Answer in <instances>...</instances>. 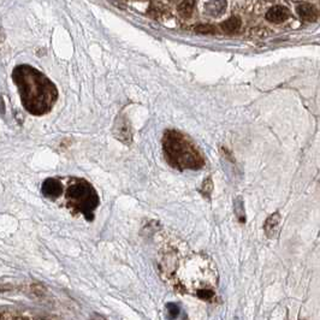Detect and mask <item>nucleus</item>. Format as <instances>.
<instances>
[{"label": "nucleus", "mask_w": 320, "mask_h": 320, "mask_svg": "<svg viewBox=\"0 0 320 320\" xmlns=\"http://www.w3.org/2000/svg\"><path fill=\"white\" fill-rule=\"evenodd\" d=\"M194 32L199 34H215L217 33V28L213 24H210V23H204V24L195 26Z\"/></svg>", "instance_id": "nucleus-14"}, {"label": "nucleus", "mask_w": 320, "mask_h": 320, "mask_svg": "<svg viewBox=\"0 0 320 320\" xmlns=\"http://www.w3.org/2000/svg\"><path fill=\"white\" fill-rule=\"evenodd\" d=\"M296 12H298L300 18H302L303 21L314 22L318 18V10H316L315 6L308 4V3H302V4L298 5Z\"/></svg>", "instance_id": "nucleus-11"}, {"label": "nucleus", "mask_w": 320, "mask_h": 320, "mask_svg": "<svg viewBox=\"0 0 320 320\" xmlns=\"http://www.w3.org/2000/svg\"><path fill=\"white\" fill-rule=\"evenodd\" d=\"M113 134L116 135V137L120 142L126 144H130L133 141V130H131L129 120L127 119L124 114H119L117 117L113 126Z\"/></svg>", "instance_id": "nucleus-6"}, {"label": "nucleus", "mask_w": 320, "mask_h": 320, "mask_svg": "<svg viewBox=\"0 0 320 320\" xmlns=\"http://www.w3.org/2000/svg\"><path fill=\"white\" fill-rule=\"evenodd\" d=\"M173 268L164 271L175 289L183 294H193L204 301L211 302L217 296L219 276L213 260L201 253H191L171 261ZM166 264V262H163Z\"/></svg>", "instance_id": "nucleus-1"}, {"label": "nucleus", "mask_w": 320, "mask_h": 320, "mask_svg": "<svg viewBox=\"0 0 320 320\" xmlns=\"http://www.w3.org/2000/svg\"><path fill=\"white\" fill-rule=\"evenodd\" d=\"M264 230L268 238L277 237L278 232L281 230V214H279L278 212L271 214L267 219H266L264 224Z\"/></svg>", "instance_id": "nucleus-9"}, {"label": "nucleus", "mask_w": 320, "mask_h": 320, "mask_svg": "<svg viewBox=\"0 0 320 320\" xmlns=\"http://www.w3.org/2000/svg\"><path fill=\"white\" fill-rule=\"evenodd\" d=\"M130 2H143V0H130Z\"/></svg>", "instance_id": "nucleus-18"}, {"label": "nucleus", "mask_w": 320, "mask_h": 320, "mask_svg": "<svg viewBox=\"0 0 320 320\" xmlns=\"http://www.w3.org/2000/svg\"><path fill=\"white\" fill-rule=\"evenodd\" d=\"M41 191L46 198L57 199L64 193V188L60 181L57 178H47L43 181Z\"/></svg>", "instance_id": "nucleus-7"}, {"label": "nucleus", "mask_w": 320, "mask_h": 320, "mask_svg": "<svg viewBox=\"0 0 320 320\" xmlns=\"http://www.w3.org/2000/svg\"><path fill=\"white\" fill-rule=\"evenodd\" d=\"M289 18V10L282 5L272 6L266 12V19L271 23H283Z\"/></svg>", "instance_id": "nucleus-10"}, {"label": "nucleus", "mask_w": 320, "mask_h": 320, "mask_svg": "<svg viewBox=\"0 0 320 320\" xmlns=\"http://www.w3.org/2000/svg\"><path fill=\"white\" fill-rule=\"evenodd\" d=\"M168 3H170V4H175V5H177L178 3L181 2V0H167Z\"/></svg>", "instance_id": "nucleus-17"}, {"label": "nucleus", "mask_w": 320, "mask_h": 320, "mask_svg": "<svg viewBox=\"0 0 320 320\" xmlns=\"http://www.w3.org/2000/svg\"><path fill=\"white\" fill-rule=\"evenodd\" d=\"M199 8L202 15L208 18H218L228 8L227 0H200Z\"/></svg>", "instance_id": "nucleus-5"}, {"label": "nucleus", "mask_w": 320, "mask_h": 320, "mask_svg": "<svg viewBox=\"0 0 320 320\" xmlns=\"http://www.w3.org/2000/svg\"><path fill=\"white\" fill-rule=\"evenodd\" d=\"M196 0H181L177 4L176 12L182 21H190L196 12Z\"/></svg>", "instance_id": "nucleus-8"}, {"label": "nucleus", "mask_w": 320, "mask_h": 320, "mask_svg": "<svg viewBox=\"0 0 320 320\" xmlns=\"http://www.w3.org/2000/svg\"><path fill=\"white\" fill-rule=\"evenodd\" d=\"M12 79L27 112L33 116H43L55 107L58 100V89L48 77L35 67L17 66L13 70Z\"/></svg>", "instance_id": "nucleus-2"}, {"label": "nucleus", "mask_w": 320, "mask_h": 320, "mask_svg": "<svg viewBox=\"0 0 320 320\" xmlns=\"http://www.w3.org/2000/svg\"><path fill=\"white\" fill-rule=\"evenodd\" d=\"M67 207L75 213H82L88 221L94 219V211L99 206V196L95 188L83 178H71L65 190Z\"/></svg>", "instance_id": "nucleus-4"}, {"label": "nucleus", "mask_w": 320, "mask_h": 320, "mask_svg": "<svg viewBox=\"0 0 320 320\" xmlns=\"http://www.w3.org/2000/svg\"><path fill=\"white\" fill-rule=\"evenodd\" d=\"M235 212L236 215H237L238 220L241 223H244L245 221V213H244V208H243V202H242L241 198H236L235 200Z\"/></svg>", "instance_id": "nucleus-13"}, {"label": "nucleus", "mask_w": 320, "mask_h": 320, "mask_svg": "<svg viewBox=\"0 0 320 320\" xmlns=\"http://www.w3.org/2000/svg\"><path fill=\"white\" fill-rule=\"evenodd\" d=\"M166 308H167L168 314L173 316V318H176V316L181 313L180 306L176 305V303H167Z\"/></svg>", "instance_id": "nucleus-16"}, {"label": "nucleus", "mask_w": 320, "mask_h": 320, "mask_svg": "<svg viewBox=\"0 0 320 320\" xmlns=\"http://www.w3.org/2000/svg\"><path fill=\"white\" fill-rule=\"evenodd\" d=\"M200 191L202 193V195H205V196H206V198H210V195L212 193V180H211L210 177L205 180Z\"/></svg>", "instance_id": "nucleus-15"}, {"label": "nucleus", "mask_w": 320, "mask_h": 320, "mask_svg": "<svg viewBox=\"0 0 320 320\" xmlns=\"http://www.w3.org/2000/svg\"><path fill=\"white\" fill-rule=\"evenodd\" d=\"M163 153L170 166L177 170H200L205 166V158L196 144L187 135L176 129H168L164 133Z\"/></svg>", "instance_id": "nucleus-3"}, {"label": "nucleus", "mask_w": 320, "mask_h": 320, "mask_svg": "<svg viewBox=\"0 0 320 320\" xmlns=\"http://www.w3.org/2000/svg\"><path fill=\"white\" fill-rule=\"evenodd\" d=\"M242 27V22H241V18L237 16H232L230 17V18L225 19V21H223L220 23V26H219V28H220V30L225 34H236L240 32Z\"/></svg>", "instance_id": "nucleus-12"}]
</instances>
